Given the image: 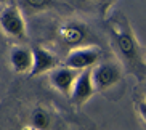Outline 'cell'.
<instances>
[{
    "instance_id": "3957f363",
    "label": "cell",
    "mask_w": 146,
    "mask_h": 130,
    "mask_svg": "<svg viewBox=\"0 0 146 130\" xmlns=\"http://www.w3.org/2000/svg\"><path fill=\"white\" fill-rule=\"evenodd\" d=\"M100 58H101V50L98 47L84 45V47L72 48L69 52L68 58L64 61V66L80 72V71L92 69L93 66H96L100 63Z\"/></svg>"
},
{
    "instance_id": "ba28073f",
    "label": "cell",
    "mask_w": 146,
    "mask_h": 130,
    "mask_svg": "<svg viewBox=\"0 0 146 130\" xmlns=\"http://www.w3.org/2000/svg\"><path fill=\"white\" fill-rule=\"evenodd\" d=\"M60 37L66 45L72 48L84 47V42L88 39V29L80 23H69L60 29Z\"/></svg>"
},
{
    "instance_id": "277c9868",
    "label": "cell",
    "mask_w": 146,
    "mask_h": 130,
    "mask_svg": "<svg viewBox=\"0 0 146 130\" xmlns=\"http://www.w3.org/2000/svg\"><path fill=\"white\" fill-rule=\"evenodd\" d=\"M92 79L98 92H108L116 87L122 79V71L116 63H98L92 68Z\"/></svg>"
},
{
    "instance_id": "8992f818",
    "label": "cell",
    "mask_w": 146,
    "mask_h": 130,
    "mask_svg": "<svg viewBox=\"0 0 146 130\" xmlns=\"http://www.w3.org/2000/svg\"><path fill=\"white\" fill-rule=\"evenodd\" d=\"M60 66V58L55 53L43 47H35L32 50V69H31L29 76L31 77H37L42 74L52 72Z\"/></svg>"
},
{
    "instance_id": "8fae6325",
    "label": "cell",
    "mask_w": 146,
    "mask_h": 130,
    "mask_svg": "<svg viewBox=\"0 0 146 130\" xmlns=\"http://www.w3.org/2000/svg\"><path fill=\"white\" fill-rule=\"evenodd\" d=\"M50 122H52V119H50V114L47 111L35 109L32 113V125L37 130H47L50 127Z\"/></svg>"
},
{
    "instance_id": "5bb4252c",
    "label": "cell",
    "mask_w": 146,
    "mask_h": 130,
    "mask_svg": "<svg viewBox=\"0 0 146 130\" xmlns=\"http://www.w3.org/2000/svg\"><path fill=\"white\" fill-rule=\"evenodd\" d=\"M2 2H5V0H0V3H2ZM7 2H10V0H7Z\"/></svg>"
},
{
    "instance_id": "6da1fadb",
    "label": "cell",
    "mask_w": 146,
    "mask_h": 130,
    "mask_svg": "<svg viewBox=\"0 0 146 130\" xmlns=\"http://www.w3.org/2000/svg\"><path fill=\"white\" fill-rule=\"evenodd\" d=\"M109 32H111L112 42L116 45L117 52L125 63H129L133 68H140L141 64V52L137 42V37L133 34L129 21L122 15L109 19Z\"/></svg>"
},
{
    "instance_id": "5b68a950",
    "label": "cell",
    "mask_w": 146,
    "mask_h": 130,
    "mask_svg": "<svg viewBox=\"0 0 146 130\" xmlns=\"http://www.w3.org/2000/svg\"><path fill=\"white\" fill-rule=\"evenodd\" d=\"M95 92H96V87H95L93 79H92V69H85L79 72L69 98L74 104L80 106V104H85L90 100L95 95Z\"/></svg>"
},
{
    "instance_id": "9c48e42d",
    "label": "cell",
    "mask_w": 146,
    "mask_h": 130,
    "mask_svg": "<svg viewBox=\"0 0 146 130\" xmlns=\"http://www.w3.org/2000/svg\"><path fill=\"white\" fill-rule=\"evenodd\" d=\"M10 64L15 72L29 74L32 69V50L27 47H13L10 52Z\"/></svg>"
},
{
    "instance_id": "9a60e30c",
    "label": "cell",
    "mask_w": 146,
    "mask_h": 130,
    "mask_svg": "<svg viewBox=\"0 0 146 130\" xmlns=\"http://www.w3.org/2000/svg\"><path fill=\"white\" fill-rule=\"evenodd\" d=\"M145 100H146V88H145Z\"/></svg>"
},
{
    "instance_id": "7a4b0ae2",
    "label": "cell",
    "mask_w": 146,
    "mask_h": 130,
    "mask_svg": "<svg viewBox=\"0 0 146 130\" xmlns=\"http://www.w3.org/2000/svg\"><path fill=\"white\" fill-rule=\"evenodd\" d=\"M0 27L11 39H26V21L23 11L16 5H8L0 13Z\"/></svg>"
},
{
    "instance_id": "7c38bea8",
    "label": "cell",
    "mask_w": 146,
    "mask_h": 130,
    "mask_svg": "<svg viewBox=\"0 0 146 130\" xmlns=\"http://www.w3.org/2000/svg\"><path fill=\"white\" fill-rule=\"evenodd\" d=\"M138 113H140V116H141V119L146 122V101H143V103L138 104Z\"/></svg>"
},
{
    "instance_id": "30bf717a",
    "label": "cell",
    "mask_w": 146,
    "mask_h": 130,
    "mask_svg": "<svg viewBox=\"0 0 146 130\" xmlns=\"http://www.w3.org/2000/svg\"><path fill=\"white\" fill-rule=\"evenodd\" d=\"M21 5L29 13H39L50 8L53 5V0H21Z\"/></svg>"
},
{
    "instance_id": "4fadbf2b",
    "label": "cell",
    "mask_w": 146,
    "mask_h": 130,
    "mask_svg": "<svg viewBox=\"0 0 146 130\" xmlns=\"http://www.w3.org/2000/svg\"><path fill=\"white\" fill-rule=\"evenodd\" d=\"M101 2H103V3H104V7L108 8V7H109V5H111L112 2H114V0H101Z\"/></svg>"
},
{
    "instance_id": "52a82bcc",
    "label": "cell",
    "mask_w": 146,
    "mask_h": 130,
    "mask_svg": "<svg viewBox=\"0 0 146 130\" xmlns=\"http://www.w3.org/2000/svg\"><path fill=\"white\" fill-rule=\"evenodd\" d=\"M77 76H79V71L71 69L68 66L56 68L50 72V84L64 96H71V92H72V87Z\"/></svg>"
}]
</instances>
